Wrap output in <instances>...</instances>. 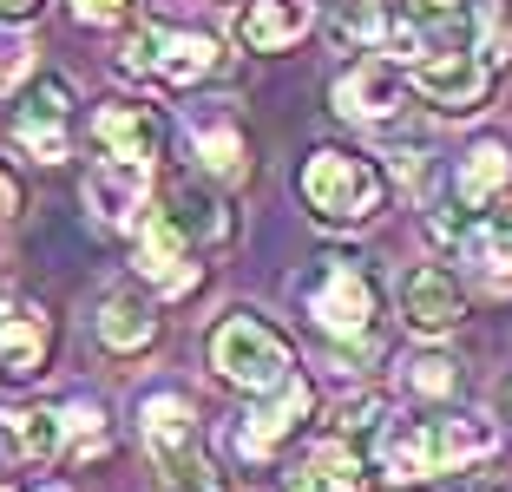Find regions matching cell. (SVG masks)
<instances>
[{
  "label": "cell",
  "instance_id": "obj_1",
  "mask_svg": "<svg viewBox=\"0 0 512 492\" xmlns=\"http://www.w3.org/2000/svg\"><path fill=\"white\" fill-rule=\"evenodd\" d=\"M138 433H145V447H151V460H158L171 492H224L184 394H145L138 401Z\"/></svg>",
  "mask_w": 512,
  "mask_h": 492
},
{
  "label": "cell",
  "instance_id": "obj_2",
  "mask_svg": "<svg viewBox=\"0 0 512 492\" xmlns=\"http://www.w3.org/2000/svg\"><path fill=\"white\" fill-rule=\"evenodd\" d=\"M302 204L316 210L322 224L335 230H355L368 224L381 204H388V178H381L375 158H355V151H316L302 164Z\"/></svg>",
  "mask_w": 512,
  "mask_h": 492
},
{
  "label": "cell",
  "instance_id": "obj_3",
  "mask_svg": "<svg viewBox=\"0 0 512 492\" xmlns=\"http://www.w3.org/2000/svg\"><path fill=\"white\" fill-rule=\"evenodd\" d=\"M211 368L224 374L230 388H250V394H276L296 368L283 328H270L263 315H224L211 335Z\"/></svg>",
  "mask_w": 512,
  "mask_h": 492
},
{
  "label": "cell",
  "instance_id": "obj_4",
  "mask_svg": "<svg viewBox=\"0 0 512 492\" xmlns=\"http://www.w3.org/2000/svg\"><path fill=\"white\" fill-rule=\"evenodd\" d=\"M119 66L132 79H171V86H197L217 66V40L211 33H178V27H138L125 40Z\"/></svg>",
  "mask_w": 512,
  "mask_h": 492
},
{
  "label": "cell",
  "instance_id": "obj_5",
  "mask_svg": "<svg viewBox=\"0 0 512 492\" xmlns=\"http://www.w3.org/2000/svg\"><path fill=\"white\" fill-rule=\"evenodd\" d=\"M165 151V119L151 112V105H99V119H92V158L112 164V171H138L151 178V164Z\"/></svg>",
  "mask_w": 512,
  "mask_h": 492
},
{
  "label": "cell",
  "instance_id": "obj_6",
  "mask_svg": "<svg viewBox=\"0 0 512 492\" xmlns=\"http://www.w3.org/2000/svg\"><path fill=\"white\" fill-rule=\"evenodd\" d=\"M414 92L440 112H480L493 92V66L480 60V46H447V53L414 60Z\"/></svg>",
  "mask_w": 512,
  "mask_h": 492
},
{
  "label": "cell",
  "instance_id": "obj_7",
  "mask_svg": "<svg viewBox=\"0 0 512 492\" xmlns=\"http://www.w3.org/2000/svg\"><path fill=\"white\" fill-rule=\"evenodd\" d=\"M309 315H316L329 335H368L381 315V296L355 263H322L316 283H309Z\"/></svg>",
  "mask_w": 512,
  "mask_h": 492
},
{
  "label": "cell",
  "instance_id": "obj_8",
  "mask_svg": "<svg viewBox=\"0 0 512 492\" xmlns=\"http://www.w3.org/2000/svg\"><path fill=\"white\" fill-rule=\"evenodd\" d=\"M66 112H73V86L53 79V73H40L14 105V138L40 164H60L66 158Z\"/></svg>",
  "mask_w": 512,
  "mask_h": 492
},
{
  "label": "cell",
  "instance_id": "obj_9",
  "mask_svg": "<svg viewBox=\"0 0 512 492\" xmlns=\"http://www.w3.org/2000/svg\"><path fill=\"white\" fill-rule=\"evenodd\" d=\"M460 315H467V296L453 283V269L421 263V269L401 276V322L414 328V335H453Z\"/></svg>",
  "mask_w": 512,
  "mask_h": 492
},
{
  "label": "cell",
  "instance_id": "obj_10",
  "mask_svg": "<svg viewBox=\"0 0 512 492\" xmlns=\"http://www.w3.org/2000/svg\"><path fill=\"white\" fill-rule=\"evenodd\" d=\"M447 46H473L467 0H401V60H427Z\"/></svg>",
  "mask_w": 512,
  "mask_h": 492
},
{
  "label": "cell",
  "instance_id": "obj_11",
  "mask_svg": "<svg viewBox=\"0 0 512 492\" xmlns=\"http://www.w3.org/2000/svg\"><path fill=\"white\" fill-rule=\"evenodd\" d=\"M401 105H407V86L388 66H355V73L335 79V112H342L348 125H394Z\"/></svg>",
  "mask_w": 512,
  "mask_h": 492
},
{
  "label": "cell",
  "instance_id": "obj_12",
  "mask_svg": "<svg viewBox=\"0 0 512 492\" xmlns=\"http://www.w3.org/2000/svg\"><path fill=\"white\" fill-rule=\"evenodd\" d=\"M46 348H53V328H46L40 309H27V302L0 309V381H33V374H46Z\"/></svg>",
  "mask_w": 512,
  "mask_h": 492
},
{
  "label": "cell",
  "instance_id": "obj_13",
  "mask_svg": "<svg viewBox=\"0 0 512 492\" xmlns=\"http://www.w3.org/2000/svg\"><path fill=\"white\" fill-rule=\"evenodd\" d=\"M165 217L184 230L191 243H204V250H217V243H230V204L211 191V184H197V178H184V184H171L165 191Z\"/></svg>",
  "mask_w": 512,
  "mask_h": 492
},
{
  "label": "cell",
  "instance_id": "obj_14",
  "mask_svg": "<svg viewBox=\"0 0 512 492\" xmlns=\"http://www.w3.org/2000/svg\"><path fill=\"white\" fill-rule=\"evenodd\" d=\"M309 0H250L237 14V40L250 46V53H283V46H296L302 33H309Z\"/></svg>",
  "mask_w": 512,
  "mask_h": 492
},
{
  "label": "cell",
  "instance_id": "obj_15",
  "mask_svg": "<svg viewBox=\"0 0 512 492\" xmlns=\"http://www.w3.org/2000/svg\"><path fill=\"white\" fill-rule=\"evenodd\" d=\"M302 420H309V388L289 374L283 388H276V401H263V407H250V414H243V453H256V460H263V453H276L289 433L302 427Z\"/></svg>",
  "mask_w": 512,
  "mask_h": 492
},
{
  "label": "cell",
  "instance_id": "obj_16",
  "mask_svg": "<svg viewBox=\"0 0 512 492\" xmlns=\"http://www.w3.org/2000/svg\"><path fill=\"white\" fill-rule=\"evenodd\" d=\"M283 492H368V473L342 440H322L283 473Z\"/></svg>",
  "mask_w": 512,
  "mask_h": 492
},
{
  "label": "cell",
  "instance_id": "obj_17",
  "mask_svg": "<svg viewBox=\"0 0 512 492\" xmlns=\"http://www.w3.org/2000/svg\"><path fill=\"white\" fill-rule=\"evenodd\" d=\"M138 269H145L158 289H191V237H184L171 217H151L145 230H138Z\"/></svg>",
  "mask_w": 512,
  "mask_h": 492
},
{
  "label": "cell",
  "instance_id": "obj_18",
  "mask_svg": "<svg viewBox=\"0 0 512 492\" xmlns=\"http://www.w3.org/2000/svg\"><path fill=\"white\" fill-rule=\"evenodd\" d=\"M512 184V151L499 145V138H480V145L467 151V164H460V178H453V191H460V204L467 210H486L499 204Z\"/></svg>",
  "mask_w": 512,
  "mask_h": 492
},
{
  "label": "cell",
  "instance_id": "obj_19",
  "mask_svg": "<svg viewBox=\"0 0 512 492\" xmlns=\"http://www.w3.org/2000/svg\"><path fill=\"white\" fill-rule=\"evenodd\" d=\"M0 440L14 460H33L46 466L53 453L66 447V414H46V407H14V414H0Z\"/></svg>",
  "mask_w": 512,
  "mask_h": 492
},
{
  "label": "cell",
  "instance_id": "obj_20",
  "mask_svg": "<svg viewBox=\"0 0 512 492\" xmlns=\"http://www.w3.org/2000/svg\"><path fill=\"white\" fill-rule=\"evenodd\" d=\"M381 466H388V479H434L440 473L434 420H401L381 433Z\"/></svg>",
  "mask_w": 512,
  "mask_h": 492
},
{
  "label": "cell",
  "instance_id": "obj_21",
  "mask_svg": "<svg viewBox=\"0 0 512 492\" xmlns=\"http://www.w3.org/2000/svg\"><path fill=\"white\" fill-rule=\"evenodd\" d=\"M86 197H92V210H99L112 230H138V224H145V178H138V171H112V164H99L92 184H86Z\"/></svg>",
  "mask_w": 512,
  "mask_h": 492
},
{
  "label": "cell",
  "instance_id": "obj_22",
  "mask_svg": "<svg viewBox=\"0 0 512 492\" xmlns=\"http://www.w3.org/2000/svg\"><path fill=\"white\" fill-rule=\"evenodd\" d=\"M434 447H440V473H460V466L486 460V453L499 447V433H493V420H480V414H440Z\"/></svg>",
  "mask_w": 512,
  "mask_h": 492
},
{
  "label": "cell",
  "instance_id": "obj_23",
  "mask_svg": "<svg viewBox=\"0 0 512 492\" xmlns=\"http://www.w3.org/2000/svg\"><path fill=\"white\" fill-rule=\"evenodd\" d=\"M151 335H158V315H151L145 296H132V289L106 296V309H99V342L119 348V355H138Z\"/></svg>",
  "mask_w": 512,
  "mask_h": 492
},
{
  "label": "cell",
  "instance_id": "obj_24",
  "mask_svg": "<svg viewBox=\"0 0 512 492\" xmlns=\"http://www.w3.org/2000/svg\"><path fill=\"white\" fill-rule=\"evenodd\" d=\"M381 414H388V401L381 394H348L342 407H335V440L342 447H368V440H381Z\"/></svg>",
  "mask_w": 512,
  "mask_h": 492
},
{
  "label": "cell",
  "instance_id": "obj_25",
  "mask_svg": "<svg viewBox=\"0 0 512 492\" xmlns=\"http://www.w3.org/2000/svg\"><path fill=\"white\" fill-rule=\"evenodd\" d=\"M197 164L211 178H243V132L237 125H204L197 132Z\"/></svg>",
  "mask_w": 512,
  "mask_h": 492
},
{
  "label": "cell",
  "instance_id": "obj_26",
  "mask_svg": "<svg viewBox=\"0 0 512 492\" xmlns=\"http://www.w3.org/2000/svg\"><path fill=\"white\" fill-rule=\"evenodd\" d=\"M381 33H388L381 0H342V14H335V40L342 46H375Z\"/></svg>",
  "mask_w": 512,
  "mask_h": 492
},
{
  "label": "cell",
  "instance_id": "obj_27",
  "mask_svg": "<svg viewBox=\"0 0 512 492\" xmlns=\"http://www.w3.org/2000/svg\"><path fill=\"white\" fill-rule=\"evenodd\" d=\"M480 60L493 66V73L512 60V20H506L499 0H486V7H480Z\"/></svg>",
  "mask_w": 512,
  "mask_h": 492
},
{
  "label": "cell",
  "instance_id": "obj_28",
  "mask_svg": "<svg viewBox=\"0 0 512 492\" xmlns=\"http://www.w3.org/2000/svg\"><path fill=\"white\" fill-rule=\"evenodd\" d=\"M480 256L499 269V276H512V210H493L480 230Z\"/></svg>",
  "mask_w": 512,
  "mask_h": 492
},
{
  "label": "cell",
  "instance_id": "obj_29",
  "mask_svg": "<svg viewBox=\"0 0 512 492\" xmlns=\"http://www.w3.org/2000/svg\"><path fill=\"white\" fill-rule=\"evenodd\" d=\"M407 381H414L421 394H447L453 388V361L447 355H414L407 361Z\"/></svg>",
  "mask_w": 512,
  "mask_h": 492
},
{
  "label": "cell",
  "instance_id": "obj_30",
  "mask_svg": "<svg viewBox=\"0 0 512 492\" xmlns=\"http://www.w3.org/2000/svg\"><path fill=\"white\" fill-rule=\"evenodd\" d=\"M73 14L86 20V27H112V20L132 14V0H73Z\"/></svg>",
  "mask_w": 512,
  "mask_h": 492
},
{
  "label": "cell",
  "instance_id": "obj_31",
  "mask_svg": "<svg viewBox=\"0 0 512 492\" xmlns=\"http://www.w3.org/2000/svg\"><path fill=\"white\" fill-rule=\"evenodd\" d=\"M20 210V184H14V171H0V217H14Z\"/></svg>",
  "mask_w": 512,
  "mask_h": 492
},
{
  "label": "cell",
  "instance_id": "obj_32",
  "mask_svg": "<svg viewBox=\"0 0 512 492\" xmlns=\"http://www.w3.org/2000/svg\"><path fill=\"white\" fill-rule=\"evenodd\" d=\"M33 7H40V0H0V20H27Z\"/></svg>",
  "mask_w": 512,
  "mask_h": 492
},
{
  "label": "cell",
  "instance_id": "obj_33",
  "mask_svg": "<svg viewBox=\"0 0 512 492\" xmlns=\"http://www.w3.org/2000/svg\"><path fill=\"white\" fill-rule=\"evenodd\" d=\"M7 66H20V46H0V73H7Z\"/></svg>",
  "mask_w": 512,
  "mask_h": 492
},
{
  "label": "cell",
  "instance_id": "obj_34",
  "mask_svg": "<svg viewBox=\"0 0 512 492\" xmlns=\"http://www.w3.org/2000/svg\"><path fill=\"white\" fill-rule=\"evenodd\" d=\"M40 492H66V486H40Z\"/></svg>",
  "mask_w": 512,
  "mask_h": 492
},
{
  "label": "cell",
  "instance_id": "obj_35",
  "mask_svg": "<svg viewBox=\"0 0 512 492\" xmlns=\"http://www.w3.org/2000/svg\"><path fill=\"white\" fill-rule=\"evenodd\" d=\"M506 407H512V388H506Z\"/></svg>",
  "mask_w": 512,
  "mask_h": 492
},
{
  "label": "cell",
  "instance_id": "obj_36",
  "mask_svg": "<svg viewBox=\"0 0 512 492\" xmlns=\"http://www.w3.org/2000/svg\"><path fill=\"white\" fill-rule=\"evenodd\" d=\"M0 492H7V486H0Z\"/></svg>",
  "mask_w": 512,
  "mask_h": 492
}]
</instances>
